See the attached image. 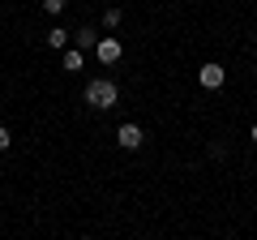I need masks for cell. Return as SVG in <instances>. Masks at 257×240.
Returning <instances> with one entry per match:
<instances>
[{
    "label": "cell",
    "instance_id": "1",
    "mask_svg": "<svg viewBox=\"0 0 257 240\" xmlns=\"http://www.w3.org/2000/svg\"><path fill=\"white\" fill-rule=\"evenodd\" d=\"M86 103H90L94 111H111L120 103V86L111 82V77H94V82L86 86Z\"/></svg>",
    "mask_w": 257,
    "mask_h": 240
},
{
    "label": "cell",
    "instance_id": "2",
    "mask_svg": "<svg viewBox=\"0 0 257 240\" xmlns=\"http://www.w3.org/2000/svg\"><path fill=\"white\" fill-rule=\"evenodd\" d=\"M142 142H146V133H142V125H133V120H124L116 129V146L120 150H142Z\"/></svg>",
    "mask_w": 257,
    "mask_h": 240
},
{
    "label": "cell",
    "instance_id": "3",
    "mask_svg": "<svg viewBox=\"0 0 257 240\" xmlns=\"http://www.w3.org/2000/svg\"><path fill=\"white\" fill-rule=\"evenodd\" d=\"M120 56H124L120 39H116V35H103V39H99V47H94V60H99V65H116Z\"/></svg>",
    "mask_w": 257,
    "mask_h": 240
},
{
    "label": "cell",
    "instance_id": "4",
    "mask_svg": "<svg viewBox=\"0 0 257 240\" xmlns=\"http://www.w3.org/2000/svg\"><path fill=\"white\" fill-rule=\"evenodd\" d=\"M223 82H227V69H223V65H214V60L197 69V86H202V90H219Z\"/></svg>",
    "mask_w": 257,
    "mask_h": 240
},
{
    "label": "cell",
    "instance_id": "5",
    "mask_svg": "<svg viewBox=\"0 0 257 240\" xmlns=\"http://www.w3.org/2000/svg\"><path fill=\"white\" fill-rule=\"evenodd\" d=\"M99 39H103V35H94V26L73 30V47H77V52H94V47H99Z\"/></svg>",
    "mask_w": 257,
    "mask_h": 240
},
{
    "label": "cell",
    "instance_id": "6",
    "mask_svg": "<svg viewBox=\"0 0 257 240\" xmlns=\"http://www.w3.org/2000/svg\"><path fill=\"white\" fill-rule=\"evenodd\" d=\"M69 43H73V35H69L64 26H52V30H47V47H56V52H69Z\"/></svg>",
    "mask_w": 257,
    "mask_h": 240
},
{
    "label": "cell",
    "instance_id": "7",
    "mask_svg": "<svg viewBox=\"0 0 257 240\" xmlns=\"http://www.w3.org/2000/svg\"><path fill=\"white\" fill-rule=\"evenodd\" d=\"M82 69H86V52L69 47V52H64V73H82Z\"/></svg>",
    "mask_w": 257,
    "mask_h": 240
},
{
    "label": "cell",
    "instance_id": "8",
    "mask_svg": "<svg viewBox=\"0 0 257 240\" xmlns=\"http://www.w3.org/2000/svg\"><path fill=\"white\" fill-rule=\"evenodd\" d=\"M120 22H124V13H120V9H116V5H111V9H107V13H103V26H107V30H116V26H120Z\"/></svg>",
    "mask_w": 257,
    "mask_h": 240
},
{
    "label": "cell",
    "instance_id": "9",
    "mask_svg": "<svg viewBox=\"0 0 257 240\" xmlns=\"http://www.w3.org/2000/svg\"><path fill=\"white\" fill-rule=\"evenodd\" d=\"M43 13H52V18H60V13H64V0H43Z\"/></svg>",
    "mask_w": 257,
    "mask_h": 240
},
{
    "label": "cell",
    "instance_id": "10",
    "mask_svg": "<svg viewBox=\"0 0 257 240\" xmlns=\"http://www.w3.org/2000/svg\"><path fill=\"white\" fill-rule=\"evenodd\" d=\"M9 146H13V133L5 129V125H0V150H9Z\"/></svg>",
    "mask_w": 257,
    "mask_h": 240
},
{
    "label": "cell",
    "instance_id": "11",
    "mask_svg": "<svg viewBox=\"0 0 257 240\" xmlns=\"http://www.w3.org/2000/svg\"><path fill=\"white\" fill-rule=\"evenodd\" d=\"M248 142H253V146H257V125H253V129H248Z\"/></svg>",
    "mask_w": 257,
    "mask_h": 240
},
{
    "label": "cell",
    "instance_id": "12",
    "mask_svg": "<svg viewBox=\"0 0 257 240\" xmlns=\"http://www.w3.org/2000/svg\"><path fill=\"white\" fill-rule=\"evenodd\" d=\"M77 240H94V236H77Z\"/></svg>",
    "mask_w": 257,
    "mask_h": 240
},
{
    "label": "cell",
    "instance_id": "13",
    "mask_svg": "<svg viewBox=\"0 0 257 240\" xmlns=\"http://www.w3.org/2000/svg\"><path fill=\"white\" fill-rule=\"evenodd\" d=\"M253 43H257V35H253Z\"/></svg>",
    "mask_w": 257,
    "mask_h": 240
}]
</instances>
